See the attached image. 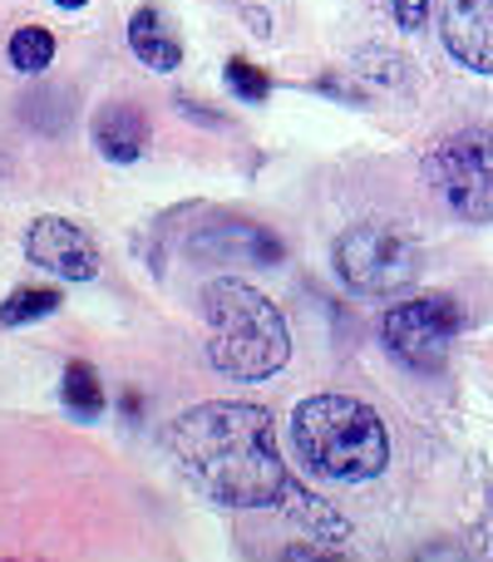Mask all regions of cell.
<instances>
[{"instance_id": "6da1fadb", "label": "cell", "mask_w": 493, "mask_h": 562, "mask_svg": "<svg viewBox=\"0 0 493 562\" xmlns=\"http://www.w3.org/2000/svg\"><path fill=\"white\" fill-rule=\"evenodd\" d=\"M168 449L183 464V474L227 508H267L291 484L271 415L257 405L213 400V405L188 409L168 429Z\"/></svg>"}, {"instance_id": "7a4b0ae2", "label": "cell", "mask_w": 493, "mask_h": 562, "mask_svg": "<svg viewBox=\"0 0 493 562\" xmlns=\"http://www.w3.org/2000/svg\"><path fill=\"white\" fill-rule=\"evenodd\" d=\"M291 445L311 474L336 479V484H366L390 464V435L380 415L350 395L301 400L291 415Z\"/></svg>"}, {"instance_id": "3957f363", "label": "cell", "mask_w": 493, "mask_h": 562, "mask_svg": "<svg viewBox=\"0 0 493 562\" xmlns=\"http://www.w3.org/2000/svg\"><path fill=\"white\" fill-rule=\"evenodd\" d=\"M208 360L233 380H267L287 366L291 340L281 311L247 281H213L203 291Z\"/></svg>"}, {"instance_id": "277c9868", "label": "cell", "mask_w": 493, "mask_h": 562, "mask_svg": "<svg viewBox=\"0 0 493 562\" xmlns=\"http://www.w3.org/2000/svg\"><path fill=\"white\" fill-rule=\"evenodd\" d=\"M419 243L395 223H360L336 243V272L366 296L405 291L419 277Z\"/></svg>"}, {"instance_id": "5b68a950", "label": "cell", "mask_w": 493, "mask_h": 562, "mask_svg": "<svg viewBox=\"0 0 493 562\" xmlns=\"http://www.w3.org/2000/svg\"><path fill=\"white\" fill-rule=\"evenodd\" d=\"M429 178L464 223H493V128H459L429 154Z\"/></svg>"}, {"instance_id": "8992f818", "label": "cell", "mask_w": 493, "mask_h": 562, "mask_svg": "<svg viewBox=\"0 0 493 562\" xmlns=\"http://www.w3.org/2000/svg\"><path fill=\"white\" fill-rule=\"evenodd\" d=\"M380 330H385V346L410 370H439L449 360L455 336L464 330V311H459L455 296H415L390 306Z\"/></svg>"}, {"instance_id": "52a82bcc", "label": "cell", "mask_w": 493, "mask_h": 562, "mask_svg": "<svg viewBox=\"0 0 493 562\" xmlns=\"http://www.w3.org/2000/svg\"><path fill=\"white\" fill-rule=\"evenodd\" d=\"M25 257L35 267L69 281H94L99 277V247L85 237V227H75L69 217H40L25 233Z\"/></svg>"}, {"instance_id": "ba28073f", "label": "cell", "mask_w": 493, "mask_h": 562, "mask_svg": "<svg viewBox=\"0 0 493 562\" xmlns=\"http://www.w3.org/2000/svg\"><path fill=\"white\" fill-rule=\"evenodd\" d=\"M439 30L459 65L493 75V0H449Z\"/></svg>"}, {"instance_id": "9c48e42d", "label": "cell", "mask_w": 493, "mask_h": 562, "mask_svg": "<svg viewBox=\"0 0 493 562\" xmlns=\"http://www.w3.org/2000/svg\"><path fill=\"white\" fill-rule=\"evenodd\" d=\"M94 148L109 164H134L148 148V119L138 114L134 104H109L104 114L94 119Z\"/></svg>"}, {"instance_id": "30bf717a", "label": "cell", "mask_w": 493, "mask_h": 562, "mask_svg": "<svg viewBox=\"0 0 493 562\" xmlns=\"http://www.w3.org/2000/svg\"><path fill=\"white\" fill-rule=\"evenodd\" d=\"M128 45H134V55L144 59L148 69H164V75L178 69V59H183V45L164 30V15H158L154 5L138 10V15L128 20Z\"/></svg>"}, {"instance_id": "8fae6325", "label": "cell", "mask_w": 493, "mask_h": 562, "mask_svg": "<svg viewBox=\"0 0 493 562\" xmlns=\"http://www.w3.org/2000/svg\"><path fill=\"white\" fill-rule=\"evenodd\" d=\"M281 498H287L291 518H301V524H306L311 533H321V538H346V518H340L336 508L326 504V498H316V494H301L296 484H287V488H281Z\"/></svg>"}, {"instance_id": "7c38bea8", "label": "cell", "mask_w": 493, "mask_h": 562, "mask_svg": "<svg viewBox=\"0 0 493 562\" xmlns=\"http://www.w3.org/2000/svg\"><path fill=\"white\" fill-rule=\"evenodd\" d=\"M65 405H69V415H79V419H99V415H104V390H99L94 366L75 360V366L65 370Z\"/></svg>"}, {"instance_id": "4fadbf2b", "label": "cell", "mask_w": 493, "mask_h": 562, "mask_svg": "<svg viewBox=\"0 0 493 562\" xmlns=\"http://www.w3.org/2000/svg\"><path fill=\"white\" fill-rule=\"evenodd\" d=\"M49 59H55V35L45 25H25L10 35V65L15 69L40 75V69H49Z\"/></svg>"}, {"instance_id": "5bb4252c", "label": "cell", "mask_w": 493, "mask_h": 562, "mask_svg": "<svg viewBox=\"0 0 493 562\" xmlns=\"http://www.w3.org/2000/svg\"><path fill=\"white\" fill-rule=\"evenodd\" d=\"M55 306H59V291L55 286H20V291H10V296H5L0 321H5V326H25V321L49 316Z\"/></svg>"}, {"instance_id": "9a60e30c", "label": "cell", "mask_w": 493, "mask_h": 562, "mask_svg": "<svg viewBox=\"0 0 493 562\" xmlns=\"http://www.w3.org/2000/svg\"><path fill=\"white\" fill-rule=\"evenodd\" d=\"M227 85L237 89L243 99H267V89H271V79H267V69H257V65H247V59H227Z\"/></svg>"}, {"instance_id": "2e32d148", "label": "cell", "mask_w": 493, "mask_h": 562, "mask_svg": "<svg viewBox=\"0 0 493 562\" xmlns=\"http://www.w3.org/2000/svg\"><path fill=\"white\" fill-rule=\"evenodd\" d=\"M390 10H395V20L405 30H419L425 25V15H429V0H390Z\"/></svg>"}, {"instance_id": "e0dca14e", "label": "cell", "mask_w": 493, "mask_h": 562, "mask_svg": "<svg viewBox=\"0 0 493 562\" xmlns=\"http://www.w3.org/2000/svg\"><path fill=\"white\" fill-rule=\"evenodd\" d=\"M55 5H65V10H79V5H89V0H55Z\"/></svg>"}]
</instances>
